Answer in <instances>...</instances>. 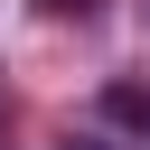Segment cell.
<instances>
[{"instance_id": "obj_1", "label": "cell", "mask_w": 150, "mask_h": 150, "mask_svg": "<svg viewBox=\"0 0 150 150\" xmlns=\"http://www.w3.org/2000/svg\"><path fill=\"white\" fill-rule=\"evenodd\" d=\"M103 122H112V131H141V141H150V84L112 75V84H103Z\"/></svg>"}, {"instance_id": "obj_3", "label": "cell", "mask_w": 150, "mask_h": 150, "mask_svg": "<svg viewBox=\"0 0 150 150\" xmlns=\"http://www.w3.org/2000/svg\"><path fill=\"white\" fill-rule=\"evenodd\" d=\"M56 150H103V141H94V131H75V141H56Z\"/></svg>"}, {"instance_id": "obj_2", "label": "cell", "mask_w": 150, "mask_h": 150, "mask_svg": "<svg viewBox=\"0 0 150 150\" xmlns=\"http://www.w3.org/2000/svg\"><path fill=\"white\" fill-rule=\"evenodd\" d=\"M47 19H94V0H38Z\"/></svg>"}]
</instances>
